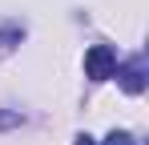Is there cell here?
Instances as JSON below:
<instances>
[{
  "label": "cell",
  "mask_w": 149,
  "mask_h": 145,
  "mask_svg": "<svg viewBox=\"0 0 149 145\" xmlns=\"http://www.w3.org/2000/svg\"><path fill=\"white\" fill-rule=\"evenodd\" d=\"M85 72H89L93 81L113 77V72H117V56H113V48H109V45H93L89 52H85Z\"/></svg>",
  "instance_id": "1"
},
{
  "label": "cell",
  "mask_w": 149,
  "mask_h": 145,
  "mask_svg": "<svg viewBox=\"0 0 149 145\" xmlns=\"http://www.w3.org/2000/svg\"><path fill=\"white\" fill-rule=\"evenodd\" d=\"M117 77H121V89H125V93H141V89H145V72H141V65H121Z\"/></svg>",
  "instance_id": "2"
},
{
  "label": "cell",
  "mask_w": 149,
  "mask_h": 145,
  "mask_svg": "<svg viewBox=\"0 0 149 145\" xmlns=\"http://www.w3.org/2000/svg\"><path fill=\"white\" fill-rule=\"evenodd\" d=\"M105 145H133V137H129V133H121V129H113V133L105 137Z\"/></svg>",
  "instance_id": "3"
},
{
  "label": "cell",
  "mask_w": 149,
  "mask_h": 145,
  "mask_svg": "<svg viewBox=\"0 0 149 145\" xmlns=\"http://www.w3.org/2000/svg\"><path fill=\"white\" fill-rule=\"evenodd\" d=\"M8 125H20V113H0V129H8Z\"/></svg>",
  "instance_id": "4"
},
{
  "label": "cell",
  "mask_w": 149,
  "mask_h": 145,
  "mask_svg": "<svg viewBox=\"0 0 149 145\" xmlns=\"http://www.w3.org/2000/svg\"><path fill=\"white\" fill-rule=\"evenodd\" d=\"M77 145H97V141H93L89 133H81V137H77Z\"/></svg>",
  "instance_id": "5"
}]
</instances>
